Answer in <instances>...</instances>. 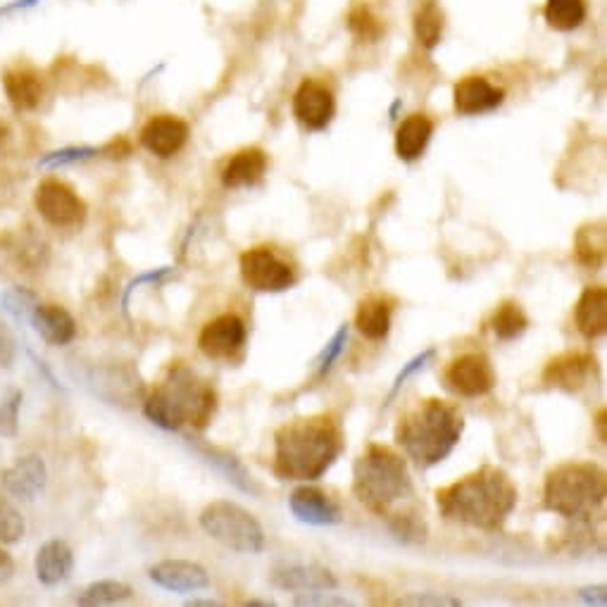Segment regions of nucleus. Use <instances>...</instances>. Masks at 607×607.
I'll return each mask as SVG.
<instances>
[{"label": "nucleus", "instance_id": "4c0bfd02", "mask_svg": "<svg viewBox=\"0 0 607 607\" xmlns=\"http://www.w3.org/2000/svg\"><path fill=\"white\" fill-rule=\"evenodd\" d=\"M346 343H348V324H341L338 332L332 336V341H329L324 350L320 353V358H317V372H320V377H324L329 369L334 367V362L341 358V353L346 350Z\"/></svg>", "mask_w": 607, "mask_h": 607}, {"label": "nucleus", "instance_id": "a211bd4d", "mask_svg": "<svg viewBox=\"0 0 607 607\" xmlns=\"http://www.w3.org/2000/svg\"><path fill=\"white\" fill-rule=\"evenodd\" d=\"M270 582L282 591H336L338 579L322 564H284L270 574Z\"/></svg>", "mask_w": 607, "mask_h": 607}, {"label": "nucleus", "instance_id": "9b49d317", "mask_svg": "<svg viewBox=\"0 0 607 607\" xmlns=\"http://www.w3.org/2000/svg\"><path fill=\"white\" fill-rule=\"evenodd\" d=\"M598 379V362L588 353H562L558 358H552L540 381L548 389H558L567 393H579L588 389L593 381Z\"/></svg>", "mask_w": 607, "mask_h": 607}, {"label": "nucleus", "instance_id": "58836bf2", "mask_svg": "<svg viewBox=\"0 0 607 607\" xmlns=\"http://www.w3.org/2000/svg\"><path fill=\"white\" fill-rule=\"evenodd\" d=\"M350 32L360 38V41H377L381 36V24L367 8H358L348 20Z\"/></svg>", "mask_w": 607, "mask_h": 607}, {"label": "nucleus", "instance_id": "c756f323", "mask_svg": "<svg viewBox=\"0 0 607 607\" xmlns=\"http://www.w3.org/2000/svg\"><path fill=\"white\" fill-rule=\"evenodd\" d=\"M134 596V588L117 579H103V582H94L79 593L76 603L84 607H98V605H115Z\"/></svg>", "mask_w": 607, "mask_h": 607}, {"label": "nucleus", "instance_id": "a878e982", "mask_svg": "<svg viewBox=\"0 0 607 607\" xmlns=\"http://www.w3.org/2000/svg\"><path fill=\"white\" fill-rule=\"evenodd\" d=\"M3 86L12 108L17 112H29L41 105L44 98V84L34 72L29 70H10L3 76Z\"/></svg>", "mask_w": 607, "mask_h": 607}, {"label": "nucleus", "instance_id": "393cba45", "mask_svg": "<svg viewBox=\"0 0 607 607\" xmlns=\"http://www.w3.org/2000/svg\"><path fill=\"white\" fill-rule=\"evenodd\" d=\"M433 136V122L427 115H410L395 131V155L405 163H413L427 151Z\"/></svg>", "mask_w": 607, "mask_h": 607}, {"label": "nucleus", "instance_id": "f03ea898", "mask_svg": "<svg viewBox=\"0 0 607 607\" xmlns=\"http://www.w3.org/2000/svg\"><path fill=\"white\" fill-rule=\"evenodd\" d=\"M517 486L508 472L486 465L467 474L437 493L441 517L453 524H465L472 529L498 532L503 529L510 514L517 508Z\"/></svg>", "mask_w": 607, "mask_h": 607}, {"label": "nucleus", "instance_id": "f257e3e1", "mask_svg": "<svg viewBox=\"0 0 607 607\" xmlns=\"http://www.w3.org/2000/svg\"><path fill=\"white\" fill-rule=\"evenodd\" d=\"M343 431L332 415L286 421L274 431V477L282 481H317L341 457Z\"/></svg>", "mask_w": 607, "mask_h": 607}, {"label": "nucleus", "instance_id": "2f4dec72", "mask_svg": "<svg viewBox=\"0 0 607 607\" xmlns=\"http://www.w3.org/2000/svg\"><path fill=\"white\" fill-rule=\"evenodd\" d=\"M0 306L17 324L29 322L32 312L38 306V296L24 286H12L5 294H0Z\"/></svg>", "mask_w": 607, "mask_h": 607}, {"label": "nucleus", "instance_id": "de8ad7c7", "mask_svg": "<svg viewBox=\"0 0 607 607\" xmlns=\"http://www.w3.org/2000/svg\"><path fill=\"white\" fill-rule=\"evenodd\" d=\"M217 605V600H203V598H191V600H187V607H215Z\"/></svg>", "mask_w": 607, "mask_h": 607}, {"label": "nucleus", "instance_id": "72a5a7b5", "mask_svg": "<svg viewBox=\"0 0 607 607\" xmlns=\"http://www.w3.org/2000/svg\"><path fill=\"white\" fill-rule=\"evenodd\" d=\"M26 534V522L22 512L10 503L8 498L0 496V544H17Z\"/></svg>", "mask_w": 607, "mask_h": 607}, {"label": "nucleus", "instance_id": "c9c22d12", "mask_svg": "<svg viewBox=\"0 0 607 607\" xmlns=\"http://www.w3.org/2000/svg\"><path fill=\"white\" fill-rule=\"evenodd\" d=\"M20 410H22V391H10L0 401V433L3 437H17L20 431Z\"/></svg>", "mask_w": 607, "mask_h": 607}, {"label": "nucleus", "instance_id": "f8f14e48", "mask_svg": "<svg viewBox=\"0 0 607 607\" xmlns=\"http://www.w3.org/2000/svg\"><path fill=\"white\" fill-rule=\"evenodd\" d=\"M246 324L239 314H219L210 320L201 336H198V348L210 360H231L236 353L246 346Z\"/></svg>", "mask_w": 607, "mask_h": 607}, {"label": "nucleus", "instance_id": "9d476101", "mask_svg": "<svg viewBox=\"0 0 607 607\" xmlns=\"http://www.w3.org/2000/svg\"><path fill=\"white\" fill-rule=\"evenodd\" d=\"M443 384L460 398H481L496 386V369L484 353H465L448 365Z\"/></svg>", "mask_w": 607, "mask_h": 607}, {"label": "nucleus", "instance_id": "c03bdc74", "mask_svg": "<svg viewBox=\"0 0 607 607\" xmlns=\"http://www.w3.org/2000/svg\"><path fill=\"white\" fill-rule=\"evenodd\" d=\"M17 360V341L10 329L0 322V367L10 369Z\"/></svg>", "mask_w": 607, "mask_h": 607}, {"label": "nucleus", "instance_id": "f3484780", "mask_svg": "<svg viewBox=\"0 0 607 607\" xmlns=\"http://www.w3.org/2000/svg\"><path fill=\"white\" fill-rule=\"evenodd\" d=\"M151 582L171 593H198L210 586L205 567L191 560H163L151 567Z\"/></svg>", "mask_w": 607, "mask_h": 607}, {"label": "nucleus", "instance_id": "6e6552de", "mask_svg": "<svg viewBox=\"0 0 607 607\" xmlns=\"http://www.w3.org/2000/svg\"><path fill=\"white\" fill-rule=\"evenodd\" d=\"M241 279L258 294H282L296 284L291 265L276 258L270 248H250L239 260Z\"/></svg>", "mask_w": 607, "mask_h": 607}, {"label": "nucleus", "instance_id": "b1692460", "mask_svg": "<svg viewBox=\"0 0 607 607\" xmlns=\"http://www.w3.org/2000/svg\"><path fill=\"white\" fill-rule=\"evenodd\" d=\"M267 155L260 148H243L236 153L222 171V183L227 189H248L265 177Z\"/></svg>", "mask_w": 607, "mask_h": 607}, {"label": "nucleus", "instance_id": "412c9836", "mask_svg": "<svg viewBox=\"0 0 607 607\" xmlns=\"http://www.w3.org/2000/svg\"><path fill=\"white\" fill-rule=\"evenodd\" d=\"M36 579L44 586H58L68 582L74 572V552L72 548L60 538L46 540V544L36 552Z\"/></svg>", "mask_w": 607, "mask_h": 607}, {"label": "nucleus", "instance_id": "6ab92c4d", "mask_svg": "<svg viewBox=\"0 0 607 607\" xmlns=\"http://www.w3.org/2000/svg\"><path fill=\"white\" fill-rule=\"evenodd\" d=\"M294 517L310 526H332L341 522V508L314 486H300L288 498Z\"/></svg>", "mask_w": 607, "mask_h": 607}, {"label": "nucleus", "instance_id": "2eb2a0df", "mask_svg": "<svg viewBox=\"0 0 607 607\" xmlns=\"http://www.w3.org/2000/svg\"><path fill=\"white\" fill-rule=\"evenodd\" d=\"M187 443L191 445V451L205 462V465H210L217 474H222V477L227 479L231 486L239 488L241 493H248V496L262 493L260 486L253 479V474L246 469L243 462L234 453L224 451V448H217V445L203 443V441H193V439H187Z\"/></svg>", "mask_w": 607, "mask_h": 607}, {"label": "nucleus", "instance_id": "a18cd8bd", "mask_svg": "<svg viewBox=\"0 0 607 607\" xmlns=\"http://www.w3.org/2000/svg\"><path fill=\"white\" fill-rule=\"evenodd\" d=\"M579 598H582L586 605L605 607V605H607V588H605V584L582 586V588H579Z\"/></svg>", "mask_w": 607, "mask_h": 607}, {"label": "nucleus", "instance_id": "1a4fd4ad", "mask_svg": "<svg viewBox=\"0 0 607 607\" xmlns=\"http://www.w3.org/2000/svg\"><path fill=\"white\" fill-rule=\"evenodd\" d=\"M34 205L38 215L58 229L79 227V224L86 219V203L68 187V183L58 179L38 183L34 193Z\"/></svg>", "mask_w": 607, "mask_h": 607}, {"label": "nucleus", "instance_id": "cd10ccee", "mask_svg": "<svg viewBox=\"0 0 607 607\" xmlns=\"http://www.w3.org/2000/svg\"><path fill=\"white\" fill-rule=\"evenodd\" d=\"M574 255L579 265L588 270H598L605 260V224L588 222L576 231Z\"/></svg>", "mask_w": 607, "mask_h": 607}, {"label": "nucleus", "instance_id": "7c9ffc66", "mask_svg": "<svg viewBox=\"0 0 607 607\" xmlns=\"http://www.w3.org/2000/svg\"><path fill=\"white\" fill-rule=\"evenodd\" d=\"M586 17L584 0H548L546 22L558 32H572Z\"/></svg>", "mask_w": 607, "mask_h": 607}, {"label": "nucleus", "instance_id": "a19ab883", "mask_svg": "<svg viewBox=\"0 0 607 607\" xmlns=\"http://www.w3.org/2000/svg\"><path fill=\"white\" fill-rule=\"evenodd\" d=\"M171 274H175V267H157V270H148V272H143V274L134 276V279H131V282L127 284V291H124V298H122V310H124V312L129 310V298H131V294L136 291L139 286H146V284H163L165 279H169Z\"/></svg>", "mask_w": 607, "mask_h": 607}, {"label": "nucleus", "instance_id": "e433bc0d", "mask_svg": "<svg viewBox=\"0 0 607 607\" xmlns=\"http://www.w3.org/2000/svg\"><path fill=\"white\" fill-rule=\"evenodd\" d=\"M433 358H437V348H427V350L417 353L410 362L403 365L401 372L395 374V379H393V386H391V391H389V395H386L384 407H389V403L395 398V395H398V391L405 386V381L410 379V377H415L417 372H421V369H425Z\"/></svg>", "mask_w": 607, "mask_h": 607}, {"label": "nucleus", "instance_id": "f704fd0d", "mask_svg": "<svg viewBox=\"0 0 607 607\" xmlns=\"http://www.w3.org/2000/svg\"><path fill=\"white\" fill-rule=\"evenodd\" d=\"M415 34L419 38L421 46L433 48L441 41L443 34V15L439 12V8L429 5L427 10H421L415 22Z\"/></svg>", "mask_w": 607, "mask_h": 607}, {"label": "nucleus", "instance_id": "bb28decb", "mask_svg": "<svg viewBox=\"0 0 607 607\" xmlns=\"http://www.w3.org/2000/svg\"><path fill=\"white\" fill-rule=\"evenodd\" d=\"M355 326L367 341H384L391 332V302L381 296H367L355 312Z\"/></svg>", "mask_w": 607, "mask_h": 607}, {"label": "nucleus", "instance_id": "39448f33", "mask_svg": "<svg viewBox=\"0 0 607 607\" xmlns=\"http://www.w3.org/2000/svg\"><path fill=\"white\" fill-rule=\"evenodd\" d=\"M413 493V479L407 472V462L389 445L372 443L355 460L353 465V496L381 517L398 500Z\"/></svg>", "mask_w": 607, "mask_h": 607}, {"label": "nucleus", "instance_id": "20e7f679", "mask_svg": "<svg viewBox=\"0 0 607 607\" xmlns=\"http://www.w3.org/2000/svg\"><path fill=\"white\" fill-rule=\"evenodd\" d=\"M465 431V417L453 403L439 398L419 401L395 427V443L419 469L439 465L455 451Z\"/></svg>", "mask_w": 607, "mask_h": 607}, {"label": "nucleus", "instance_id": "7ed1b4c3", "mask_svg": "<svg viewBox=\"0 0 607 607\" xmlns=\"http://www.w3.org/2000/svg\"><path fill=\"white\" fill-rule=\"evenodd\" d=\"M215 413L217 393L213 384L183 362H175L167 369L143 405V415L165 431H179L183 427L203 431L210 427Z\"/></svg>", "mask_w": 607, "mask_h": 607}, {"label": "nucleus", "instance_id": "c85d7f7f", "mask_svg": "<svg viewBox=\"0 0 607 607\" xmlns=\"http://www.w3.org/2000/svg\"><path fill=\"white\" fill-rule=\"evenodd\" d=\"M491 329L498 341H517L526 329H529V317L524 314L520 302L505 300L493 317H491Z\"/></svg>", "mask_w": 607, "mask_h": 607}, {"label": "nucleus", "instance_id": "8fccbe9b", "mask_svg": "<svg viewBox=\"0 0 607 607\" xmlns=\"http://www.w3.org/2000/svg\"><path fill=\"white\" fill-rule=\"evenodd\" d=\"M246 605H248V607H272L274 603H272V600H248Z\"/></svg>", "mask_w": 607, "mask_h": 607}, {"label": "nucleus", "instance_id": "4be33fe9", "mask_svg": "<svg viewBox=\"0 0 607 607\" xmlns=\"http://www.w3.org/2000/svg\"><path fill=\"white\" fill-rule=\"evenodd\" d=\"M29 324L48 346H68V343L76 338L74 317L60 306H41L38 302L29 317Z\"/></svg>", "mask_w": 607, "mask_h": 607}, {"label": "nucleus", "instance_id": "473e14b6", "mask_svg": "<svg viewBox=\"0 0 607 607\" xmlns=\"http://www.w3.org/2000/svg\"><path fill=\"white\" fill-rule=\"evenodd\" d=\"M389 526H391L393 536L403 540V544H425V538H427V524L417 512L393 514V517L389 520Z\"/></svg>", "mask_w": 607, "mask_h": 607}, {"label": "nucleus", "instance_id": "79ce46f5", "mask_svg": "<svg viewBox=\"0 0 607 607\" xmlns=\"http://www.w3.org/2000/svg\"><path fill=\"white\" fill-rule=\"evenodd\" d=\"M395 605H415V607H460L462 600L443 596V593H410L395 600Z\"/></svg>", "mask_w": 607, "mask_h": 607}, {"label": "nucleus", "instance_id": "37998d69", "mask_svg": "<svg viewBox=\"0 0 607 607\" xmlns=\"http://www.w3.org/2000/svg\"><path fill=\"white\" fill-rule=\"evenodd\" d=\"M294 605H298V607H314V605H320V607H346V605H353V603L346 600V598H336L332 591H308V593H298Z\"/></svg>", "mask_w": 607, "mask_h": 607}, {"label": "nucleus", "instance_id": "5701e85b", "mask_svg": "<svg viewBox=\"0 0 607 607\" xmlns=\"http://www.w3.org/2000/svg\"><path fill=\"white\" fill-rule=\"evenodd\" d=\"M574 322L579 334L593 341L607 332V291L603 286H588L579 296L574 308Z\"/></svg>", "mask_w": 607, "mask_h": 607}, {"label": "nucleus", "instance_id": "49530a36", "mask_svg": "<svg viewBox=\"0 0 607 607\" xmlns=\"http://www.w3.org/2000/svg\"><path fill=\"white\" fill-rule=\"evenodd\" d=\"M12 576H15V560L8 550L0 548V586L8 584Z\"/></svg>", "mask_w": 607, "mask_h": 607}, {"label": "nucleus", "instance_id": "09e8293b", "mask_svg": "<svg viewBox=\"0 0 607 607\" xmlns=\"http://www.w3.org/2000/svg\"><path fill=\"white\" fill-rule=\"evenodd\" d=\"M596 421H598V429H600V441L605 443V439H607V437H605V410L598 413V419H596Z\"/></svg>", "mask_w": 607, "mask_h": 607}, {"label": "nucleus", "instance_id": "ddd939ff", "mask_svg": "<svg viewBox=\"0 0 607 607\" xmlns=\"http://www.w3.org/2000/svg\"><path fill=\"white\" fill-rule=\"evenodd\" d=\"M0 484H3L5 493L10 498L32 503V500H36L46 491V484H48L46 460L41 455L17 457L8 469H3V474H0Z\"/></svg>", "mask_w": 607, "mask_h": 607}, {"label": "nucleus", "instance_id": "aec40b11", "mask_svg": "<svg viewBox=\"0 0 607 607\" xmlns=\"http://www.w3.org/2000/svg\"><path fill=\"white\" fill-rule=\"evenodd\" d=\"M505 100V91L493 86L484 76H467L453 88V105L460 115H484L496 110Z\"/></svg>", "mask_w": 607, "mask_h": 607}, {"label": "nucleus", "instance_id": "423d86ee", "mask_svg": "<svg viewBox=\"0 0 607 607\" xmlns=\"http://www.w3.org/2000/svg\"><path fill=\"white\" fill-rule=\"evenodd\" d=\"M607 479L603 467L593 462H570L552 469L544 486L546 510L564 520H588L603 508Z\"/></svg>", "mask_w": 607, "mask_h": 607}, {"label": "nucleus", "instance_id": "dca6fc26", "mask_svg": "<svg viewBox=\"0 0 607 607\" xmlns=\"http://www.w3.org/2000/svg\"><path fill=\"white\" fill-rule=\"evenodd\" d=\"M189 141V124L179 120V117L160 115L141 129V146L146 148L155 157H167L177 155Z\"/></svg>", "mask_w": 607, "mask_h": 607}, {"label": "nucleus", "instance_id": "ea45409f", "mask_svg": "<svg viewBox=\"0 0 607 607\" xmlns=\"http://www.w3.org/2000/svg\"><path fill=\"white\" fill-rule=\"evenodd\" d=\"M96 155H98L96 148H62V151H56V153L41 157L38 165H41V167H64V165H72V163L88 160V157H96Z\"/></svg>", "mask_w": 607, "mask_h": 607}, {"label": "nucleus", "instance_id": "0eeeda50", "mask_svg": "<svg viewBox=\"0 0 607 607\" xmlns=\"http://www.w3.org/2000/svg\"><path fill=\"white\" fill-rule=\"evenodd\" d=\"M198 522L210 538L227 550L241 552V556H260L265 550V529L255 514L229 500L210 503Z\"/></svg>", "mask_w": 607, "mask_h": 607}, {"label": "nucleus", "instance_id": "4468645a", "mask_svg": "<svg viewBox=\"0 0 607 607\" xmlns=\"http://www.w3.org/2000/svg\"><path fill=\"white\" fill-rule=\"evenodd\" d=\"M336 110L334 94L320 82H302L294 96V115L296 120L310 129V131H322L332 122Z\"/></svg>", "mask_w": 607, "mask_h": 607}]
</instances>
